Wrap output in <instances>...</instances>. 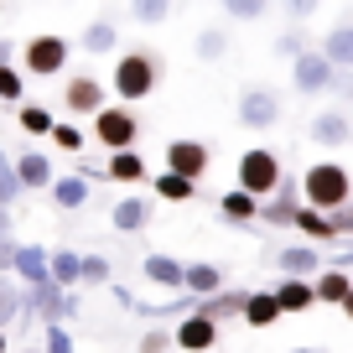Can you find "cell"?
<instances>
[{"instance_id": "obj_45", "label": "cell", "mask_w": 353, "mask_h": 353, "mask_svg": "<svg viewBox=\"0 0 353 353\" xmlns=\"http://www.w3.org/2000/svg\"><path fill=\"white\" fill-rule=\"evenodd\" d=\"M343 317H348V322H353V291H348V301H343Z\"/></svg>"}, {"instance_id": "obj_6", "label": "cell", "mask_w": 353, "mask_h": 353, "mask_svg": "<svg viewBox=\"0 0 353 353\" xmlns=\"http://www.w3.org/2000/svg\"><path fill=\"white\" fill-rule=\"evenodd\" d=\"M208 161H213V151H208L203 141H172V145H166V172L182 176V182H192V188L203 182Z\"/></svg>"}, {"instance_id": "obj_16", "label": "cell", "mask_w": 353, "mask_h": 353, "mask_svg": "<svg viewBox=\"0 0 353 353\" xmlns=\"http://www.w3.org/2000/svg\"><path fill=\"white\" fill-rule=\"evenodd\" d=\"M276 265H281L286 281H307L312 270H322V254L312 250V244H286V250L276 254Z\"/></svg>"}, {"instance_id": "obj_46", "label": "cell", "mask_w": 353, "mask_h": 353, "mask_svg": "<svg viewBox=\"0 0 353 353\" xmlns=\"http://www.w3.org/2000/svg\"><path fill=\"white\" fill-rule=\"evenodd\" d=\"M291 353H317V348H291Z\"/></svg>"}, {"instance_id": "obj_35", "label": "cell", "mask_w": 353, "mask_h": 353, "mask_svg": "<svg viewBox=\"0 0 353 353\" xmlns=\"http://www.w3.org/2000/svg\"><path fill=\"white\" fill-rule=\"evenodd\" d=\"M21 94H26V78L16 73L11 63H6V68H0V99H6V104H16Z\"/></svg>"}, {"instance_id": "obj_43", "label": "cell", "mask_w": 353, "mask_h": 353, "mask_svg": "<svg viewBox=\"0 0 353 353\" xmlns=\"http://www.w3.org/2000/svg\"><path fill=\"white\" fill-rule=\"evenodd\" d=\"M332 229H338V239H343V234H353V203L332 213Z\"/></svg>"}, {"instance_id": "obj_19", "label": "cell", "mask_w": 353, "mask_h": 353, "mask_svg": "<svg viewBox=\"0 0 353 353\" xmlns=\"http://www.w3.org/2000/svg\"><path fill=\"white\" fill-rule=\"evenodd\" d=\"M141 270L151 286H166V291H182V276H188V265H176L172 254H145Z\"/></svg>"}, {"instance_id": "obj_20", "label": "cell", "mask_w": 353, "mask_h": 353, "mask_svg": "<svg viewBox=\"0 0 353 353\" xmlns=\"http://www.w3.org/2000/svg\"><path fill=\"white\" fill-rule=\"evenodd\" d=\"M281 307H276V291H250L244 301V327H276Z\"/></svg>"}, {"instance_id": "obj_23", "label": "cell", "mask_w": 353, "mask_h": 353, "mask_svg": "<svg viewBox=\"0 0 353 353\" xmlns=\"http://www.w3.org/2000/svg\"><path fill=\"white\" fill-rule=\"evenodd\" d=\"M322 57H327L332 68H353V26H332L327 37H322V47H317Z\"/></svg>"}, {"instance_id": "obj_10", "label": "cell", "mask_w": 353, "mask_h": 353, "mask_svg": "<svg viewBox=\"0 0 353 353\" xmlns=\"http://www.w3.org/2000/svg\"><path fill=\"white\" fill-rule=\"evenodd\" d=\"M301 182H281V192H276V203H260V223H270V229H291V223L301 219Z\"/></svg>"}, {"instance_id": "obj_38", "label": "cell", "mask_w": 353, "mask_h": 353, "mask_svg": "<svg viewBox=\"0 0 353 353\" xmlns=\"http://www.w3.org/2000/svg\"><path fill=\"white\" fill-rule=\"evenodd\" d=\"M223 47H229V37H223L219 26H208V32L198 37V57H208V63H213V57H223Z\"/></svg>"}, {"instance_id": "obj_18", "label": "cell", "mask_w": 353, "mask_h": 353, "mask_svg": "<svg viewBox=\"0 0 353 353\" xmlns=\"http://www.w3.org/2000/svg\"><path fill=\"white\" fill-rule=\"evenodd\" d=\"M270 291H276L281 317H296V312L317 307V291H312V281H281V286H270Z\"/></svg>"}, {"instance_id": "obj_44", "label": "cell", "mask_w": 353, "mask_h": 353, "mask_svg": "<svg viewBox=\"0 0 353 353\" xmlns=\"http://www.w3.org/2000/svg\"><path fill=\"white\" fill-rule=\"evenodd\" d=\"M6 63H11V42H0V68H6Z\"/></svg>"}, {"instance_id": "obj_22", "label": "cell", "mask_w": 353, "mask_h": 353, "mask_svg": "<svg viewBox=\"0 0 353 353\" xmlns=\"http://www.w3.org/2000/svg\"><path fill=\"white\" fill-rule=\"evenodd\" d=\"M219 213H223L229 223H254V219H260V198H250V192L229 188V192L219 198Z\"/></svg>"}, {"instance_id": "obj_11", "label": "cell", "mask_w": 353, "mask_h": 353, "mask_svg": "<svg viewBox=\"0 0 353 353\" xmlns=\"http://www.w3.org/2000/svg\"><path fill=\"white\" fill-rule=\"evenodd\" d=\"M63 104L73 114H99L104 110V83L94 73H78V78H68V88H63Z\"/></svg>"}, {"instance_id": "obj_26", "label": "cell", "mask_w": 353, "mask_h": 353, "mask_svg": "<svg viewBox=\"0 0 353 353\" xmlns=\"http://www.w3.org/2000/svg\"><path fill=\"white\" fill-rule=\"evenodd\" d=\"M78 276H83V254H73V250H52V286H57V291H68V286H78Z\"/></svg>"}, {"instance_id": "obj_13", "label": "cell", "mask_w": 353, "mask_h": 353, "mask_svg": "<svg viewBox=\"0 0 353 353\" xmlns=\"http://www.w3.org/2000/svg\"><path fill=\"white\" fill-rule=\"evenodd\" d=\"M244 301H250V291H219V296H208V301H192V312H198V317H208V322H229V317H244Z\"/></svg>"}, {"instance_id": "obj_15", "label": "cell", "mask_w": 353, "mask_h": 353, "mask_svg": "<svg viewBox=\"0 0 353 353\" xmlns=\"http://www.w3.org/2000/svg\"><path fill=\"white\" fill-rule=\"evenodd\" d=\"M16 176H21V192H52V161H47L42 151H26V156H16Z\"/></svg>"}, {"instance_id": "obj_31", "label": "cell", "mask_w": 353, "mask_h": 353, "mask_svg": "<svg viewBox=\"0 0 353 353\" xmlns=\"http://www.w3.org/2000/svg\"><path fill=\"white\" fill-rule=\"evenodd\" d=\"M296 229L307 234V239H338V229H332V219H327V213H317V208H301Z\"/></svg>"}, {"instance_id": "obj_32", "label": "cell", "mask_w": 353, "mask_h": 353, "mask_svg": "<svg viewBox=\"0 0 353 353\" xmlns=\"http://www.w3.org/2000/svg\"><path fill=\"white\" fill-rule=\"evenodd\" d=\"M192 182H182V176H172V172H156V198H166V203H188L192 198Z\"/></svg>"}, {"instance_id": "obj_28", "label": "cell", "mask_w": 353, "mask_h": 353, "mask_svg": "<svg viewBox=\"0 0 353 353\" xmlns=\"http://www.w3.org/2000/svg\"><path fill=\"white\" fill-rule=\"evenodd\" d=\"M52 203H57V208H83V203H88V182H83V176H57V182H52Z\"/></svg>"}, {"instance_id": "obj_37", "label": "cell", "mask_w": 353, "mask_h": 353, "mask_svg": "<svg viewBox=\"0 0 353 353\" xmlns=\"http://www.w3.org/2000/svg\"><path fill=\"white\" fill-rule=\"evenodd\" d=\"M166 16H172L166 0H141V6H135V21H141V26H161Z\"/></svg>"}, {"instance_id": "obj_48", "label": "cell", "mask_w": 353, "mask_h": 353, "mask_svg": "<svg viewBox=\"0 0 353 353\" xmlns=\"http://www.w3.org/2000/svg\"><path fill=\"white\" fill-rule=\"evenodd\" d=\"M21 353H42V348H21Z\"/></svg>"}, {"instance_id": "obj_8", "label": "cell", "mask_w": 353, "mask_h": 353, "mask_svg": "<svg viewBox=\"0 0 353 353\" xmlns=\"http://www.w3.org/2000/svg\"><path fill=\"white\" fill-rule=\"evenodd\" d=\"M332 73H338V68H332L322 52H301L296 63H291V83H296V94H322V88H332V83H338Z\"/></svg>"}, {"instance_id": "obj_9", "label": "cell", "mask_w": 353, "mask_h": 353, "mask_svg": "<svg viewBox=\"0 0 353 353\" xmlns=\"http://www.w3.org/2000/svg\"><path fill=\"white\" fill-rule=\"evenodd\" d=\"M11 276H21V281H26V291H37V286H52V254H47L42 244H16Z\"/></svg>"}, {"instance_id": "obj_36", "label": "cell", "mask_w": 353, "mask_h": 353, "mask_svg": "<svg viewBox=\"0 0 353 353\" xmlns=\"http://www.w3.org/2000/svg\"><path fill=\"white\" fill-rule=\"evenodd\" d=\"M83 286H104V281H110V260H104V254H83Z\"/></svg>"}, {"instance_id": "obj_40", "label": "cell", "mask_w": 353, "mask_h": 353, "mask_svg": "<svg viewBox=\"0 0 353 353\" xmlns=\"http://www.w3.org/2000/svg\"><path fill=\"white\" fill-rule=\"evenodd\" d=\"M42 353H73V332H68V327H47Z\"/></svg>"}, {"instance_id": "obj_41", "label": "cell", "mask_w": 353, "mask_h": 353, "mask_svg": "<svg viewBox=\"0 0 353 353\" xmlns=\"http://www.w3.org/2000/svg\"><path fill=\"white\" fill-rule=\"evenodd\" d=\"M166 348H176V338H172V332H161V327H151L141 338V353H166Z\"/></svg>"}, {"instance_id": "obj_34", "label": "cell", "mask_w": 353, "mask_h": 353, "mask_svg": "<svg viewBox=\"0 0 353 353\" xmlns=\"http://www.w3.org/2000/svg\"><path fill=\"white\" fill-rule=\"evenodd\" d=\"M52 145H57V151H68V156H78V151H83V130L57 120V125H52Z\"/></svg>"}, {"instance_id": "obj_42", "label": "cell", "mask_w": 353, "mask_h": 353, "mask_svg": "<svg viewBox=\"0 0 353 353\" xmlns=\"http://www.w3.org/2000/svg\"><path fill=\"white\" fill-rule=\"evenodd\" d=\"M276 52H286L291 63H296V57L307 52V47H301V32H286V37H281V42H276Z\"/></svg>"}, {"instance_id": "obj_25", "label": "cell", "mask_w": 353, "mask_h": 353, "mask_svg": "<svg viewBox=\"0 0 353 353\" xmlns=\"http://www.w3.org/2000/svg\"><path fill=\"white\" fill-rule=\"evenodd\" d=\"M104 176H114V182H145V156L141 151H120V156H110V166H104Z\"/></svg>"}, {"instance_id": "obj_27", "label": "cell", "mask_w": 353, "mask_h": 353, "mask_svg": "<svg viewBox=\"0 0 353 353\" xmlns=\"http://www.w3.org/2000/svg\"><path fill=\"white\" fill-rule=\"evenodd\" d=\"M21 307H26V286L0 281V332H11L16 322H21Z\"/></svg>"}, {"instance_id": "obj_12", "label": "cell", "mask_w": 353, "mask_h": 353, "mask_svg": "<svg viewBox=\"0 0 353 353\" xmlns=\"http://www.w3.org/2000/svg\"><path fill=\"white\" fill-rule=\"evenodd\" d=\"M176 348L182 353H208L213 343H219V322H208V317H198V312H188V317L176 322Z\"/></svg>"}, {"instance_id": "obj_47", "label": "cell", "mask_w": 353, "mask_h": 353, "mask_svg": "<svg viewBox=\"0 0 353 353\" xmlns=\"http://www.w3.org/2000/svg\"><path fill=\"white\" fill-rule=\"evenodd\" d=\"M0 353H6V332H0Z\"/></svg>"}, {"instance_id": "obj_5", "label": "cell", "mask_w": 353, "mask_h": 353, "mask_svg": "<svg viewBox=\"0 0 353 353\" xmlns=\"http://www.w3.org/2000/svg\"><path fill=\"white\" fill-rule=\"evenodd\" d=\"M94 135H99V145H110V156L120 151H135V135H141V120H135L125 104H104L99 114H94Z\"/></svg>"}, {"instance_id": "obj_14", "label": "cell", "mask_w": 353, "mask_h": 353, "mask_svg": "<svg viewBox=\"0 0 353 353\" xmlns=\"http://www.w3.org/2000/svg\"><path fill=\"white\" fill-rule=\"evenodd\" d=\"M151 213H156L151 198H120V203L110 208V223H114L120 234H141L145 223H151Z\"/></svg>"}, {"instance_id": "obj_17", "label": "cell", "mask_w": 353, "mask_h": 353, "mask_svg": "<svg viewBox=\"0 0 353 353\" xmlns=\"http://www.w3.org/2000/svg\"><path fill=\"white\" fill-rule=\"evenodd\" d=\"M182 291H192V301H208V296H219L223 291V270L219 265H188V276H182Z\"/></svg>"}, {"instance_id": "obj_4", "label": "cell", "mask_w": 353, "mask_h": 353, "mask_svg": "<svg viewBox=\"0 0 353 353\" xmlns=\"http://www.w3.org/2000/svg\"><path fill=\"white\" fill-rule=\"evenodd\" d=\"M68 57H73L68 37H52V32L26 37V47H21V63H26V73H32V78H57L68 68Z\"/></svg>"}, {"instance_id": "obj_3", "label": "cell", "mask_w": 353, "mask_h": 353, "mask_svg": "<svg viewBox=\"0 0 353 353\" xmlns=\"http://www.w3.org/2000/svg\"><path fill=\"white\" fill-rule=\"evenodd\" d=\"M281 182H286V166H281L276 151H265V145H254V151L239 156V182L234 188L250 192V198H276Z\"/></svg>"}, {"instance_id": "obj_24", "label": "cell", "mask_w": 353, "mask_h": 353, "mask_svg": "<svg viewBox=\"0 0 353 353\" xmlns=\"http://www.w3.org/2000/svg\"><path fill=\"white\" fill-rule=\"evenodd\" d=\"M312 291H317V301H327V307H343L353 281H348V270H322V276L312 281Z\"/></svg>"}, {"instance_id": "obj_29", "label": "cell", "mask_w": 353, "mask_h": 353, "mask_svg": "<svg viewBox=\"0 0 353 353\" xmlns=\"http://www.w3.org/2000/svg\"><path fill=\"white\" fill-rule=\"evenodd\" d=\"M16 125H21L26 135H52V110H42V104H21V110H16Z\"/></svg>"}, {"instance_id": "obj_7", "label": "cell", "mask_w": 353, "mask_h": 353, "mask_svg": "<svg viewBox=\"0 0 353 353\" xmlns=\"http://www.w3.org/2000/svg\"><path fill=\"white\" fill-rule=\"evenodd\" d=\"M239 125H250V130L281 125V94L276 88H250V94H239Z\"/></svg>"}, {"instance_id": "obj_2", "label": "cell", "mask_w": 353, "mask_h": 353, "mask_svg": "<svg viewBox=\"0 0 353 353\" xmlns=\"http://www.w3.org/2000/svg\"><path fill=\"white\" fill-rule=\"evenodd\" d=\"M156 83H161V57L156 52H125L120 63H114V94H120L125 104L151 99Z\"/></svg>"}, {"instance_id": "obj_33", "label": "cell", "mask_w": 353, "mask_h": 353, "mask_svg": "<svg viewBox=\"0 0 353 353\" xmlns=\"http://www.w3.org/2000/svg\"><path fill=\"white\" fill-rule=\"evenodd\" d=\"M16 198H21V176H16V161L0 151V208H11Z\"/></svg>"}, {"instance_id": "obj_30", "label": "cell", "mask_w": 353, "mask_h": 353, "mask_svg": "<svg viewBox=\"0 0 353 353\" xmlns=\"http://www.w3.org/2000/svg\"><path fill=\"white\" fill-rule=\"evenodd\" d=\"M114 42H120L114 21H94V26L83 32V52H114Z\"/></svg>"}, {"instance_id": "obj_39", "label": "cell", "mask_w": 353, "mask_h": 353, "mask_svg": "<svg viewBox=\"0 0 353 353\" xmlns=\"http://www.w3.org/2000/svg\"><path fill=\"white\" fill-rule=\"evenodd\" d=\"M223 11H229L234 21H260V16H265V6H260V0H229Z\"/></svg>"}, {"instance_id": "obj_21", "label": "cell", "mask_w": 353, "mask_h": 353, "mask_svg": "<svg viewBox=\"0 0 353 353\" xmlns=\"http://www.w3.org/2000/svg\"><path fill=\"white\" fill-rule=\"evenodd\" d=\"M348 135H353V125H348V114H343V110H327V114L312 120V141H317V145H343Z\"/></svg>"}, {"instance_id": "obj_1", "label": "cell", "mask_w": 353, "mask_h": 353, "mask_svg": "<svg viewBox=\"0 0 353 353\" xmlns=\"http://www.w3.org/2000/svg\"><path fill=\"white\" fill-rule=\"evenodd\" d=\"M348 198H353V176H348V166L343 161H312L307 172H301V203L307 208H317V213H338V208H348Z\"/></svg>"}]
</instances>
